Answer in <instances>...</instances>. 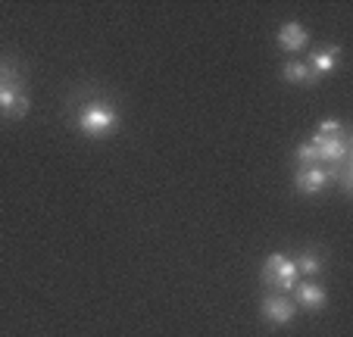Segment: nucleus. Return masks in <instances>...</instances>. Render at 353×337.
<instances>
[{"label": "nucleus", "instance_id": "nucleus-1", "mask_svg": "<svg viewBox=\"0 0 353 337\" xmlns=\"http://www.w3.org/2000/svg\"><path fill=\"white\" fill-rule=\"evenodd\" d=\"M69 122H72V128L81 132L85 138L103 141L119 132L122 116H119V106H116L107 94L81 88V91H75L72 100H69Z\"/></svg>", "mask_w": 353, "mask_h": 337}, {"label": "nucleus", "instance_id": "nucleus-2", "mask_svg": "<svg viewBox=\"0 0 353 337\" xmlns=\"http://www.w3.org/2000/svg\"><path fill=\"white\" fill-rule=\"evenodd\" d=\"M260 278H263V285L272 287L275 294L294 291V287H297V281H300L297 265H294V259L288 256V253H272V256L263 263Z\"/></svg>", "mask_w": 353, "mask_h": 337}, {"label": "nucleus", "instance_id": "nucleus-3", "mask_svg": "<svg viewBox=\"0 0 353 337\" xmlns=\"http://www.w3.org/2000/svg\"><path fill=\"white\" fill-rule=\"evenodd\" d=\"M310 144L316 147V163L332 169L338 163H347L350 159V141L347 138H322V134H310Z\"/></svg>", "mask_w": 353, "mask_h": 337}, {"label": "nucleus", "instance_id": "nucleus-4", "mask_svg": "<svg viewBox=\"0 0 353 337\" xmlns=\"http://www.w3.org/2000/svg\"><path fill=\"white\" fill-rule=\"evenodd\" d=\"M28 110H32V97H28V91H26V79L0 88V116H7V119H22Z\"/></svg>", "mask_w": 353, "mask_h": 337}, {"label": "nucleus", "instance_id": "nucleus-5", "mask_svg": "<svg viewBox=\"0 0 353 337\" xmlns=\"http://www.w3.org/2000/svg\"><path fill=\"white\" fill-rule=\"evenodd\" d=\"M260 312H263V322H269L272 328H285V325H291L297 318V306L285 294H266Z\"/></svg>", "mask_w": 353, "mask_h": 337}, {"label": "nucleus", "instance_id": "nucleus-6", "mask_svg": "<svg viewBox=\"0 0 353 337\" xmlns=\"http://www.w3.org/2000/svg\"><path fill=\"white\" fill-rule=\"evenodd\" d=\"M328 181L332 178H328L325 165H297V172H294V187H297V194H303V197L322 194Z\"/></svg>", "mask_w": 353, "mask_h": 337}, {"label": "nucleus", "instance_id": "nucleus-7", "mask_svg": "<svg viewBox=\"0 0 353 337\" xmlns=\"http://www.w3.org/2000/svg\"><path fill=\"white\" fill-rule=\"evenodd\" d=\"M325 300H328L325 287L316 285V281H297V287H294V306H303V309L316 312L325 306Z\"/></svg>", "mask_w": 353, "mask_h": 337}, {"label": "nucleus", "instance_id": "nucleus-8", "mask_svg": "<svg viewBox=\"0 0 353 337\" xmlns=\"http://www.w3.org/2000/svg\"><path fill=\"white\" fill-rule=\"evenodd\" d=\"M275 41H279L281 50L288 53H300L303 47L310 44V32L300 22H285V25L279 28V34H275Z\"/></svg>", "mask_w": 353, "mask_h": 337}, {"label": "nucleus", "instance_id": "nucleus-9", "mask_svg": "<svg viewBox=\"0 0 353 337\" xmlns=\"http://www.w3.org/2000/svg\"><path fill=\"white\" fill-rule=\"evenodd\" d=\"M307 66L313 69L319 79H325V75H332L334 69L341 66V47H322V50H313L307 57Z\"/></svg>", "mask_w": 353, "mask_h": 337}, {"label": "nucleus", "instance_id": "nucleus-10", "mask_svg": "<svg viewBox=\"0 0 353 337\" xmlns=\"http://www.w3.org/2000/svg\"><path fill=\"white\" fill-rule=\"evenodd\" d=\"M281 79L291 81V85H303V88L319 85V75L307 66V60H297V57H294V60H288L285 66H281Z\"/></svg>", "mask_w": 353, "mask_h": 337}, {"label": "nucleus", "instance_id": "nucleus-11", "mask_svg": "<svg viewBox=\"0 0 353 337\" xmlns=\"http://www.w3.org/2000/svg\"><path fill=\"white\" fill-rule=\"evenodd\" d=\"M291 259H294V265H297V275L313 278V275H319L322 272V256L316 250H303V253H297V256H291Z\"/></svg>", "mask_w": 353, "mask_h": 337}, {"label": "nucleus", "instance_id": "nucleus-12", "mask_svg": "<svg viewBox=\"0 0 353 337\" xmlns=\"http://www.w3.org/2000/svg\"><path fill=\"white\" fill-rule=\"evenodd\" d=\"M19 79H26L22 69H19V63H16L13 57H0V88L13 85V81H19Z\"/></svg>", "mask_w": 353, "mask_h": 337}, {"label": "nucleus", "instance_id": "nucleus-13", "mask_svg": "<svg viewBox=\"0 0 353 337\" xmlns=\"http://www.w3.org/2000/svg\"><path fill=\"white\" fill-rule=\"evenodd\" d=\"M316 134H322V138H350V134H347V125L341 119H322L319 128H316Z\"/></svg>", "mask_w": 353, "mask_h": 337}]
</instances>
